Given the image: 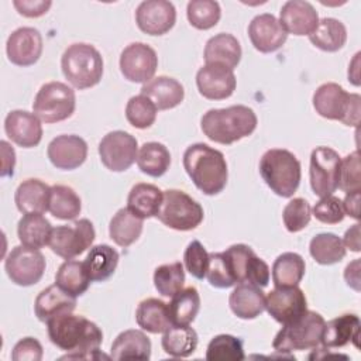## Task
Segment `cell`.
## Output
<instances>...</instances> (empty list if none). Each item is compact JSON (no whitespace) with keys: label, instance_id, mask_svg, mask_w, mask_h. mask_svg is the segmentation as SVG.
Here are the masks:
<instances>
[{"label":"cell","instance_id":"f5cc1de1","mask_svg":"<svg viewBox=\"0 0 361 361\" xmlns=\"http://www.w3.org/2000/svg\"><path fill=\"white\" fill-rule=\"evenodd\" d=\"M312 214L324 224L341 223L345 213L343 209V202L333 195L322 197L312 209Z\"/></svg>","mask_w":361,"mask_h":361},{"label":"cell","instance_id":"4fadbf2b","mask_svg":"<svg viewBox=\"0 0 361 361\" xmlns=\"http://www.w3.org/2000/svg\"><path fill=\"white\" fill-rule=\"evenodd\" d=\"M97 149L102 164L109 171L124 172L137 161L138 142L130 133L116 130L102 138Z\"/></svg>","mask_w":361,"mask_h":361},{"label":"cell","instance_id":"2e32d148","mask_svg":"<svg viewBox=\"0 0 361 361\" xmlns=\"http://www.w3.org/2000/svg\"><path fill=\"white\" fill-rule=\"evenodd\" d=\"M176 21V8L166 0H144L135 8V23L148 35L166 34Z\"/></svg>","mask_w":361,"mask_h":361},{"label":"cell","instance_id":"d590c367","mask_svg":"<svg viewBox=\"0 0 361 361\" xmlns=\"http://www.w3.org/2000/svg\"><path fill=\"white\" fill-rule=\"evenodd\" d=\"M144 220L133 214L127 207L117 210L109 224L110 238L120 247L126 248L135 243L142 233Z\"/></svg>","mask_w":361,"mask_h":361},{"label":"cell","instance_id":"7a4b0ae2","mask_svg":"<svg viewBox=\"0 0 361 361\" xmlns=\"http://www.w3.org/2000/svg\"><path fill=\"white\" fill-rule=\"evenodd\" d=\"M182 162L188 176L204 195L213 196L226 188L227 162L219 149L203 142L192 144L185 149Z\"/></svg>","mask_w":361,"mask_h":361},{"label":"cell","instance_id":"f546056e","mask_svg":"<svg viewBox=\"0 0 361 361\" xmlns=\"http://www.w3.org/2000/svg\"><path fill=\"white\" fill-rule=\"evenodd\" d=\"M164 192L152 183H135L127 196V209L140 219L157 217Z\"/></svg>","mask_w":361,"mask_h":361},{"label":"cell","instance_id":"db71d44e","mask_svg":"<svg viewBox=\"0 0 361 361\" xmlns=\"http://www.w3.org/2000/svg\"><path fill=\"white\" fill-rule=\"evenodd\" d=\"M42 345L34 337H24L16 343L11 351V360L14 361H41Z\"/></svg>","mask_w":361,"mask_h":361},{"label":"cell","instance_id":"ac0fdd59","mask_svg":"<svg viewBox=\"0 0 361 361\" xmlns=\"http://www.w3.org/2000/svg\"><path fill=\"white\" fill-rule=\"evenodd\" d=\"M237 79L231 69L204 63L196 73V86L199 93L209 100H223L230 97L235 90Z\"/></svg>","mask_w":361,"mask_h":361},{"label":"cell","instance_id":"1f68e13d","mask_svg":"<svg viewBox=\"0 0 361 361\" xmlns=\"http://www.w3.org/2000/svg\"><path fill=\"white\" fill-rule=\"evenodd\" d=\"M118 259L120 255L113 247L109 244H99L90 247L83 264L92 282H103L114 274Z\"/></svg>","mask_w":361,"mask_h":361},{"label":"cell","instance_id":"d6a6232c","mask_svg":"<svg viewBox=\"0 0 361 361\" xmlns=\"http://www.w3.org/2000/svg\"><path fill=\"white\" fill-rule=\"evenodd\" d=\"M52 228L49 220L41 213H28L20 219L17 235L23 245L39 250L48 245Z\"/></svg>","mask_w":361,"mask_h":361},{"label":"cell","instance_id":"74e56055","mask_svg":"<svg viewBox=\"0 0 361 361\" xmlns=\"http://www.w3.org/2000/svg\"><path fill=\"white\" fill-rule=\"evenodd\" d=\"M197 333L189 326H171L161 338L164 351L175 358L192 355L197 347Z\"/></svg>","mask_w":361,"mask_h":361},{"label":"cell","instance_id":"d6986e66","mask_svg":"<svg viewBox=\"0 0 361 361\" xmlns=\"http://www.w3.org/2000/svg\"><path fill=\"white\" fill-rule=\"evenodd\" d=\"M51 164L62 171L79 168L87 158L86 141L75 134H62L51 140L47 148Z\"/></svg>","mask_w":361,"mask_h":361},{"label":"cell","instance_id":"e0dca14e","mask_svg":"<svg viewBox=\"0 0 361 361\" xmlns=\"http://www.w3.org/2000/svg\"><path fill=\"white\" fill-rule=\"evenodd\" d=\"M42 37L34 27H20L14 30L6 44L8 61L17 66L34 65L42 54Z\"/></svg>","mask_w":361,"mask_h":361},{"label":"cell","instance_id":"9f6ffc18","mask_svg":"<svg viewBox=\"0 0 361 361\" xmlns=\"http://www.w3.org/2000/svg\"><path fill=\"white\" fill-rule=\"evenodd\" d=\"M1 147V157H3V168H1V176H13L14 173V165H16V152L13 147L7 141H0Z\"/></svg>","mask_w":361,"mask_h":361},{"label":"cell","instance_id":"680465c9","mask_svg":"<svg viewBox=\"0 0 361 361\" xmlns=\"http://www.w3.org/2000/svg\"><path fill=\"white\" fill-rule=\"evenodd\" d=\"M343 244L345 248L358 252L361 250V241H360V224L355 223L354 226H351L343 238Z\"/></svg>","mask_w":361,"mask_h":361},{"label":"cell","instance_id":"e575fe53","mask_svg":"<svg viewBox=\"0 0 361 361\" xmlns=\"http://www.w3.org/2000/svg\"><path fill=\"white\" fill-rule=\"evenodd\" d=\"M309 41L322 51L336 52L341 49L347 41V28L340 20L324 17L319 20L317 27L309 35Z\"/></svg>","mask_w":361,"mask_h":361},{"label":"cell","instance_id":"cb8c5ba5","mask_svg":"<svg viewBox=\"0 0 361 361\" xmlns=\"http://www.w3.org/2000/svg\"><path fill=\"white\" fill-rule=\"evenodd\" d=\"M141 94L147 96L155 104L157 110H169L183 102L185 89L173 78L158 76L142 85Z\"/></svg>","mask_w":361,"mask_h":361},{"label":"cell","instance_id":"d4e9b609","mask_svg":"<svg viewBox=\"0 0 361 361\" xmlns=\"http://www.w3.org/2000/svg\"><path fill=\"white\" fill-rule=\"evenodd\" d=\"M228 305L237 317L244 320L255 319L265 310V295L262 288L241 282L230 293Z\"/></svg>","mask_w":361,"mask_h":361},{"label":"cell","instance_id":"9c48e42d","mask_svg":"<svg viewBox=\"0 0 361 361\" xmlns=\"http://www.w3.org/2000/svg\"><path fill=\"white\" fill-rule=\"evenodd\" d=\"M75 107V90L58 80L44 83L37 92L32 103L34 114L48 124L69 118L73 114Z\"/></svg>","mask_w":361,"mask_h":361},{"label":"cell","instance_id":"7c38bea8","mask_svg":"<svg viewBox=\"0 0 361 361\" xmlns=\"http://www.w3.org/2000/svg\"><path fill=\"white\" fill-rule=\"evenodd\" d=\"M45 258L39 250L25 245L14 247L4 259L7 276L18 286H31L41 281L45 272Z\"/></svg>","mask_w":361,"mask_h":361},{"label":"cell","instance_id":"60d3db41","mask_svg":"<svg viewBox=\"0 0 361 361\" xmlns=\"http://www.w3.org/2000/svg\"><path fill=\"white\" fill-rule=\"evenodd\" d=\"M82 210L79 195L66 185L51 186L48 212L59 220H75Z\"/></svg>","mask_w":361,"mask_h":361},{"label":"cell","instance_id":"3957f363","mask_svg":"<svg viewBox=\"0 0 361 361\" xmlns=\"http://www.w3.org/2000/svg\"><path fill=\"white\" fill-rule=\"evenodd\" d=\"M257 114L244 104L226 109H210L200 120L203 134L217 144L230 145L244 137L251 135L257 128Z\"/></svg>","mask_w":361,"mask_h":361},{"label":"cell","instance_id":"6f0895ef","mask_svg":"<svg viewBox=\"0 0 361 361\" xmlns=\"http://www.w3.org/2000/svg\"><path fill=\"white\" fill-rule=\"evenodd\" d=\"M343 202V209L344 213L355 220L360 219V190L355 192H348L344 197Z\"/></svg>","mask_w":361,"mask_h":361},{"label":"cell","instance_id":"681fc988","mask_svg":"<svg viewBox=\"0 0 361 361\" xmlns=\"http://www.w3.org/2000/svg\"><path fill=\"white\" fill-rule=\"evenodd\" d=\"M338 189H341L345 193L361 190L360 154L357 149L341 159L338 173Z\"/></svg>","mask_w":361,"mask_h":361},{"label":"cell","instance_id":"94428289","mask_svg":"<svg viewBox=\"0 0 361 361\" xmlns=\"http://www.w3.org/2000/svg\"><path fill=\"white\" fill-rule=\"evenodd\" d=\"M358 59H360V52L355 54L354 59L351 61L350 66H348V80L355 85L360 86V73H358Z\"/></svg>","mask_w":361,"mask_h":361},{"label":"cell","instance_id":"5bb4252c","mask_svg":"<svg viewBox=\"0 0 361 361\" xmlns=\"http://www.w3.org/2000/svg\"><path fill=\"white\" fill-rule=\"evenodd\" d=\"M118 65L124 79L133 83H147L157 72L158 56L148 44L131 42L121 51Z\"/></svg>","mask_w":361,"mask_h":361},{"label":"cell","instance_id":"836d02e7","mask_svg":"<svg viewBox=\"0 0 361 361\" xmlns=\"http://www.w3.org/2000/svg\"><path fill=\"white\" fill-rule=\"evenodd\" d=\"M200 309V296L195 286L182 288L168 303L169 319L172 326H189L197 316Z\"/></svg>","mask_w":361,"mask_h":361},{"label":"cell","instance_id":"f6af8a7d","mask_svg":"<svg viewBox=\"0 0 361 361\" xmlns=\"http://www.w3.org/2000/svg\"><path fill=\"white\" fill-rule=\"evenodd\" d=\"M186 16L192 27L209 30L219 23L221 8L214 0H190L186 7Z\"/></svg>","mask_w":361,"mask_h":361},{"label":"cell","instance_id":"484cf974","mask_svg":"<svg viewBox=\"0 0 361 361\" xmlns=\"http://www.w3.org/2000/svg\"><path fill=\"white\" fill-rule=\"evenodd\" d=\"M241 54L238 39L228 32H220L207 39L203 58L206 63L221 65L233 71L240 63Z\"/></svg>","mask_w":361,"mask_h":361},{"label":"cell","instance_id":"4316f807","mask_svg":"<svg viewBox=\"0 0 361 361\" xmlns=\"http://www.w3.org/2000/svg\"><path fill=\"white\" fill-rule=\"evenodd\" d=\"M360 327L361 323L357 314L345 313L338 317H334L330 322L324 323L320 344H323L326 348H333L344 347L350 341H353L354 345L358 347Z\"/></svg>","mask_w":361,"mask_h":361},{"label":"cell","instance_id":"7dc6e473","mask_svg":"<svg viewBox=\"0 0 361 361\" xmlns=\"http://www.w3.org/2000/svg\"><path fill=\"white\" fill-rule=\"evenodd\" d=\"M223 254L235 285L245 282L250 261L255 255L254 250L245 244H233Z\"/></svg>","mask_w":361,"mask_h":361},{"label":"cell","instance_id":"7402d4cb","mask_svg":"<svg viewBox=\"0 0 361 361\" xmlns=\"http://www.w3.org/2000/svg\"><path fill=\"white\" fill-rule=\"evenodd\" d=\"M279 23L293 35H310L319 24L316 8L305 0H288L279 11Z\"/></svg>","mask_w":361,"mask_h":361},{"label":"cell","instance_id":"4dcf8cb0","mask_svg":"<svg viewBox=\"0 0 361 361\" xmlns=\"http://www.w3.org/2000/svg\"><path fill=\"white\" fill-rule=\"evenodd\" d=\"M135 320L144 331L152 334L164 333L172 326L168 303L157 298H148L138 303L135 310Z\"/></svg>","mask_w":361,"mask_h":361},{"label":"cell","instance_id":"7bdbcfd3","mask_svg":"<svg viewBox=\"0 0 361 361\" xmlns=\"http://www.w3.org/2000/svg\"><path fill=\"white\" fill-rule=\"evenodd\" d=\"M185 285L183 265L176 261L172 264H164L154 271V286L159 295L169 298L180 290Z\"/></svg>","mask_w":361,"mask_h":361},{"label":"cell","instance_id":"277c9868","mask_svg":"<svg viewBox=\"0 0 361 361\" xmlns=\"http://www.w3.org/2000/svg\"><path fill=\"white\" fill-rule=\"evenodd\" d=\"M259 175L275 195L290 197L300 183V162L288 149L271 148L259 159Z\"/></svg>","mask_w":361,"mask_h":361},{"label":"cell","instance_id":"f1b7e54d","mask_svg":"<svg viewBox=\"0 0 361 361\" xmlns=\"http://www.w3.org/2000/svg\"><path fill=\"white\" fill-rule=\"evenodd\" d=\"M110 357L113 360H149L151 341L141 330H124L114 338L110 348Z\"/></svg>","mask_w":361,"mask_h":361},{"label":"cell","instance_id":"ffe728a7","mask_svg":"<svg viewBox=\"0 0 361 361\" xmlns=\"http://www.w3.org/2000/svg\"><path fill=\"white\" fill-rule=\"evenodd\" d=\"M248 37L257 51L269 54L278 51L286 42L288 32L274 14L262 13L251 20L248 25Z\"/></svg>","mask_w":361,"mask_h":361},{"label":"cell","instance_id":"5b68a950","mask_svg":"<svg viewBox=\"0 0 361 361\" xmlns=\"http://www.w3.org/2000/svg\"><path fill=\"white\" fill-rule=\"evenodd\" d=\"M103 66L100 52L86 42L69 45L61 58L63 76L79 90L96 86L103 76Z\"/></svg>","mask_w":361,"mask_h":361},{"label":"cell","instance_id":"ee69618b","mask_svg":"<svg viewBox=\"0 0 361 361\" xmlns=\"http://www.w3.org/2000/svg\"><path fill=\"white\" fill-rule=\"evenodd\" d=\"M244 358L243 341L231 334L214 336L207 344L206 360L209 361H241Z\"/></svg>","mask_w":361,"mask_h":361},{"label":"cell","instance_id":"c3c4849f","mask_svg":"<svg viewBox=\"0 0 361 361\" xmlns=\"http://www.w3.org/2000/svg\"><path fill=\"white\" fill-rule=\"evenodd\" d=\"M312 217V207L303 197H293L286 203L282 210V220L289 233H298L303 230Z\"/></svg>","mask_w":361,"mask_h":361},{"label":"cell","instance_id":"30bf717a","mask_svg":"<svg viewBox=\"0 0 361 361\" xmlns=\"http://www.w3.org/2000/svg\"><path fill=\"white\" fill-rule=\"evenodd\" d=\"M94 237L93 223L89 219H79L72 224L54 227L48 245L58 257L72 259L90 248Z\"/></svg>","mask_w":361,"mask_h":361},{"label":"cell","instance_id":"9a60e30c","mask_svg":"<svg viewBox=\"0 0 361 361\" xmlns=\"http://www.w3.org/2000/svg\"><path fill=\"white\" fill-rule=\"evenodd\" d=\"M265 309L282 326L298 322L307 312V299L298 286L274 288L265 296Z\"/></svg>","mask_w":361,"mask_h":361},{"label":"cell","instance_id":"8d00e7d4","mask_svg":"<svg viewBox=\"0 0 361 361\" xmlns=\"http://www.w3.org/2000/svg\"><path fill=\"white\" fill-rule=\"evenodd\" d=\"M272 282L276 288L298 286L305 276L306 264L298 252H283L272 264Z\"/></svg>","mask_w":361,"mask_h":361},{"label":"cell","instance_id":"f35d334b","mask_svg":"<svg viewBox=\"0 0 361 361\" xmlns=\"http://www.w3.org/2000/svg\"><path fill=\"white\" fill-rule=\"evenodd\" d=\"M137 165L142 173L152 178H159L169 169V149L164 144L157 141L145 142L138 149Z\"/></svg>","mask_w":361,"mask_h":361},{"label":"cell","instance_id":"83f0119b","mask_svg":"<svg viewBox=\"0 0 361 361\" xmlns=\"http://www.w3.org/2000/svg\"><path fill=\"white\" fill-rule=\"evenodd\" d=\"M51 186L37 178L23 180L14 193V202L17 209L23 214L41 213L48 210Z\"/></svg>","mask_w":361,"mask_h":361},{"label":"cell","instance_id":"52a82bcc","mask_svg":"<svg viewBox=\"0 0 361 361\" xmlns=\"http://www.w3.org/2000/svg\"><path fill=\"white\" fill-rule=\"evenodd\" d=\"M326 320L322 314L307 310L298 322L285 324L275 336L272 347L278 353H292L316 348L322 343Z\"/></svg>","mask_w":361,"mask_h":361},{"label":"cell","instance_id":"91938a15","mask_svg":"<svg viewBox=\"0 0 361 361\" xmlns=\"http://www.w3.org/2000/svg\"><path fill=\"white\" fill-rule=\"evenodd\" d=\"M344 279L348 286L360 290V259H354L344 269Z\"/></svg>","mask_w":361,"mask_h":361},{"label":"cell","instance_id":"816d5d0a","mask_svg":"<svg viewBox=\"0 0 361 361\" xmlns=\"http://www.w3.org/2000/svg\"><path fill=\"white\" fill-rule=\"evenodd\" d=\"M206 279L209 281V283L212 286L219 288V289H226V288H231L235 285L223 252H210L209 254V265H207V271H206Z\"/></svg>","mask_w":361,"mask_h":361},{"label":"cell","instance_id":"603a6c76","mask_svg":"<svg viewBox=\"0 0 361 361\" xmlns=\"http://www.w3.org/2000/svg\"><path fill=\"white\" fill-rule=\"evenodd\" d=\"M76 307V298L61 289L56 283L42 289L34 302V312L39 322L47 323L49 319L71 313Z\"/></svg>","mask_w":361,"mask_h":361},{"label":"cell","instance_id":"44dd1931","mask_svg":"<svg viewBox=\"0 0 361 361\" xmlns=\"http://www.w3.org/2000/svg\"><path fill=\"white\" fill-rule=\"evenodd\" d=\"M7 137L23 148L37 147L42 140L41 120L27 110H11L4 118Z\"/></svg>","mask_w":361,"mask_h":361},{"label":"cell","instance_id":"6da1fadb","mask_svg":"<svg viewBox=\"0 0 361 361\" xmlns=\"http://www.w3.org/2000/svg\"><path fill=\"white\" fill-rule=\"evenodd\" d=\"M47 331L51 343L68 353L61 360L111 358L99 351L103 333L85 316L72 314V312L55 316L47 322Z\"/></svg>","mask_w":361,"mask_h":361},{"label":"cell","instance_id":"f907efd6","mask_svg":"<svg viewBox=\"0 0 361 361\" xmlns=\"http://www.w3.org/2000/svg\"><path fill=\"white\" fill-rule=\"evenodd\" d=\"M183 264L186 271L196 279L206 278L209 265V252L199 240H192L183 252Z\"/></svg>","mask_w":361,"mask_h":361},{"label":"cell","instance_id":"bcb514c9","mask_svg":"<svg viewBox=\"0 0 361 361\" xmlns=\"http://www.w3.org/2000/svg\"><path fill=\"white\" fill-rule=\"evenodd\" d=\"M126 118L135 128H149L157 120V107L147 96L140 93L128 99Z\"/></svg>","mask_w":361,"mask_h":361},{"label":"cell","instance_id":"ab89813d","mask_svg":"<svg viewBox=\"0 0 361 361\" xmlns=\"http://www.w3.org/2000/svg\"><path fill=\"white\" fill-rule=\"evenodd\" d=\"M90 282L92 281L87 275L83 261L66 259L63 264H61L55 275V283L75 298L83 295L87 290Z\"/></svg>","mask_w":361,"mask_h":361},{"label":"cell","instance_id":"8992f818","mask_svg":"<svg viewBox=\"0 0 361 361\" xmlns=\"http://www.w3.org/2000/svg\"><path fill=\"white\" fill-rule=\"evenodd\" d=\"M360 94L348 93L334 82L320 85L313 93L316 113L327 120H338L345 126L357 127L360 124Z\"/></svg>","mask_w":361,"mask_h":361},{"label":"cell","instance_id":"8fae6325","mask_svg":"<svg viewBox=\"0 0 361 361\" xmlns=\"http://www.w3.org/2000/svg\"><path fill=\"white\" fill-rule=\"evenodd\" d=\"M341 157L330 147H316L310 154L309 179L314 195L324 197L338 189Z\"/></svg>","mask_w":361,"mask_h":361},{"label":"cell","instance_id":"ba28073f","mask_svg":"<svg viewBox=\"0 0 361 361\" xmlns=\"http://www.w3.org/2000/svg\"><path fill=\"white\" fill-rule=\"evenodd\" d=\"M157 217L169 228L189 231L203 221L204 213L200 203L183 190L168 189L164 192V199Z\"/></svg>","mask_w":361,"mask_h":361},{"label":"cell","instance_id":"11a10c76","mask_svg":"<svg viewBox=\"0 0 361 361\" xmlns=\"http://www.w3.org/2000/svg\"><path fill=\"white\" fill-rule=\"evenodd\" d=\"M13 6L16 10L24 16V17H39L45 14L49 7L52 6V1L49 0H14Z\"/></svg>","mask_w":361,"mask_h":361},{"label":"cell","instance_id":"b9f144b4","mask_svg":"<svg viewBox=\"0 0 361 361\" xmlns=\"http://www.w3.org/2000/svg\"><path fill=\"white\" fill-rule=\"evenodd\" d=\"M345 250L343 240L333 233L316 234L309 243V252L320 265H333L340 262L345 257Z\"/></svg>","mask_w":361,"mask_h":361}]
</instances>
